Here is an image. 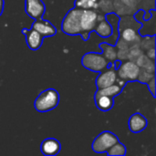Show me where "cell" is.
<instances>
[{
    "label": "cell",
    "instance_id": "7a4b0ae2",
    "mask_svg": "<svg viewBox=\"0 0 156 156\" xmlns=\"http://www.w3.org/2000/svg\"><path fill=\"white\" fill-rule=\"evenodd\" d=\"M59 102V94L55 89H47L39 93L34 102L38 112H47L55 109Z\"/></svg>",
    "mask_w": 156,
    "mask_h": 156
},
{
    "label": "cell",
    "instance_id": "44dd1931",
    "mask_svg": "<svg viewBox=\"0 0 156 156\" xmlns=\"http://www.w3.org/2000/svg\"><path fill=\"white\" fill-rule=\"evenodd\" d=\"M147 56L152 60H154V48H149V50L147 51Z\"/></svg>",
    "mask_w": 156,
    "mask_h": 156
},
{
    "label": "cell",
    "instance_id": "30bf717a",
    "mask_svg": "<svg viewBox=\"0 0 156 156\" xmlns=\"http://www.w3.org/2000/svg\"><path fill=\"white\" fill-rule=\"evenodd\" d=\"M61 149L60 143L55 138H47L40 144V151L46 156L57 155Z\"/></svg>",
    "mask_w": 156,
    "mask_h": 156
},
{
    "label": "cell",
    "instance_id": "277c9868",
    "mask_svg": "<svg viewBox=\"0 0 156 156\" xmlns=\"http://www.w3.org/2000/svg\"><path fill=\"white\" fill-rule=\"evenodd\" d=\"M117 142H119V139L113 133L110 131H104L93 140L91 149L97 154L106 153Z\"/></svg>",
    "mask_w": 156,
    "mask_h": 156
},
{
    "label": "cell",
    "instance_id": "6da1fadb",
    "mask_svg": "<svg viewBox=\"0 0 156 156\" xmlns=\"http://www.w3.org/2000/svg\"><path fill=\"white\" fill-rule=\"evenodd\" d=\"M99 17L94 9L74 7L65 16L62 21V30L67 35H80L84 40H88L90 32L94 30Z\"/></svg>",
    "mask_w": 156,
    "mask_h": 156
},
{
    "label": "cell",
    "instance_id": "7402d4cb",
    "mask_svg": "<svg viewBox=\"0 0 156 156\" xmlns=\"http://www.w3.org/2000/svg\"><path fill=\"white\" fill-rule=\"evenodd\" d=\"M5 2H4V0H0V16L2 15V13H3V11H4V4Z\"/></svg>",
    "mask_w": 156,
    "mask_h": 156
},
{
    "label": "cell",
    "instance_id": "7c38bea8",
    "mask_svg": "<svg viewBox=\"0 0 156 156\" xmlns=\"http://www.w3.org/2000/svg\"><path fill=\"white\" fill-rule=\"evenodd\" d=\"M95 32L101 37H109L112 34V27L109 24V22L103 18V17H99V21L94 28Z\"/></svg>",
    "mask_w": 156,
    "mask_h": 156
},
{
    "label": "cell",
    "instance_id": "5b68a950",
    "mask_svg": "<svg viewBox=\"0 0 156 156\" xmlns=\"http://www.w3.org/2000/svg\"><path fill=\"white\" fill-rule=\"evenodd\" d=\"M116 73L118 79L123 81H133L137 80L141 68L133 60L121 62L120 66L116 68Z\"/></svg>",
    "mask_w": 156,
    "mask_h": 156
},
{
    "label": "cell",
    "instance_id": "ac0fdd59",
    "mask_svg": "<svg viewBox=\"0 0 156 156\" xmlns=\"http://www.w3.org/2000/svg\"><path fill=\"white\" fill-rule=\"evenodd\" d=\"M121 37L126 42H133L136 39H138V37L136 35L135 30L133 28H131V27L124 28L121 33Z\"/></svg>",
    "mask_w": 156,
    "mask_h": 156
},
{
    "label": "cell",
    "instance_id": "3957f363",
    "mask_svg": "<svg viewBox=\"0 0 156 156\" xmlns=\"http://www.w3.org/2000/svg\"><path fill=\"white\" fill-rule=\"evenodd\" d=\"M81 64L87 69L101 72L109 67L110 62L103 57L102 54L96 52H88L81 58Z\"/></svg>",
    "mask_w": 156,
    "mask_h": 156
},
{
    "label": "cell",
    "instance_id": "4fadbf2b",
    "mask_svg": "<svg viewBox=\"0 0 156 156\" xmlns=\"http://www.w3.org/2000/svg\"><path fill=\"white\" fill-rule=\"evenodd\" d=\"M95 104L100 111L108 112L113 107L114 101L112 97H109V96H104V95L95 96Z\"/></svg>",
    "mask_w": 156,
    "mask_h": 156
},
{
    "label": "cell",
    "instance_id": "ffe728a7",
    "mask_svg": "<svg viewBox=\"0 0 156 156\" xmlns=\"http://www.w3.org/2000/svg\"><path fill=\"white\" fill-rule=\"evenodd\" d=\"M155 79H154V78H152L148 82H147V84H148V87H149V90H150V91L152 92V94H153V96L154 97L155 96V93H154V86H155Z\"/></svg>",
    "mask_w": 156,
    "mask_h": 156
},
{
    "label": "cell",
    "instance_id": "e0dca14e",
    "mask_svg": "<svg viewBox=\"0 0 156 156\" xmlns=\"http://www.w3.org/2000/svg\"><path fill=\"white\" fill-rule=\"evenodd\" d=\"M98 6V0H76L75 7L81 9H95Z\"/></svg>",
    "mask_w": 156,
    "mask_h": 156
},
{
    "label": "cell",
    "instance_id": "9c48e42d",
    "mask_svg": "<svg viewBox=\"0 0 156 156\" xmlns=\"http://www.w3.org/2000/svg\"><path fill=\"white\" fill-rule=\"evenodd\" d=\"M147 120L146 118L139 113H133L128 121V126H129V130L133 133H138L143 132L146 127H147Z\"/></svg>",
    "mask_w": 156,
    "mask_h": 156
},
{
    "label": "cell",
    "instance_id": "2e32d148",
    "mask_svg": "<svg viewBox=\"0 0 156 156\" xmlns=\"http://www.w3.org/2000/svg\"><path fill=\"white\" fill-rule=\"evenodd\" d=\"M106 153L109 156H123L126 154V147L122 143L117 142Z\"/></svg>",
    "mask_w": 156,
    "mask_h": 156
},
{
    "label": "cell",
    "instance_id": "d6986e66",
    "mask_svg": "<svg viewBox=\"0 0 156 156\" xmlns=\"http://www.w3.org/2000/svg\"><path fill=\"white\" fill-rule=\"evenodd\" d=\"M154 77V73H151V72H148L147 70L142 69L140 70V73H139V76H138V80L142 83H147L152 78Z\"/></svg>",
    "mask_w": 156,
    "mask_h": 156
},
{
    "label": "cell",
    "instance_id": "8fae6325",
    "mask_svg": "<svg viewBox=\"0 0 156 156\" xmlns=\"http://www.w3.org/2000/svg\"><path fill=\"white\" fill-rule=\"evenodd\" d=\"M32 28L37 30L41 36L43 37H52L56 35L57 29L56 27L48 20H42L40 19H35Z\"/></svg>",
    "mask_w": 156,
    "mask_h": 156
},
{
    "label": "cell",
    "instance_id": "52a82bcc",
    "mask_svg": "<svg viewBox=\"0 0 156 156\" xmlns=\"http://www.w3.org/2000/svg\"><path fill=\"white\" fill-rule=\"evenodd\" d=\"M46 6L42 0H26L25 11L28 16L34 19L42 18L45 13Z\"/></svg>",
    "mask_w": 156,
    "mask_h": 156
},
{
    "label": "cell",
    "instance_id": "ba28073f",
    "mask_svg": "<svg viewBox=\"0 0 156 156\" xmlns=\"http://www.w3.org/2000/svg\"><path fill=\"white\" fill-rule=\"evenodd\" d=\"M22 33L26 36V43L31 50H37L43 43V36H41L34 28L22 29Z\"/></svg>",
    "mask_w": 156,
    "mask_h": 156
},
{
    "label": "cell",
    "instance_id": "8992f818",
    "mask_svg": "<svg viewBox=\"0 0 156 156\" xmlns=\"http://www.w3.org/2000/svg\"><path fill=\"white\" fill-rule=\"evenodd\" d=\"M117 78L115 67L106 68L104 70L101 71V74L97 77L95 83L98 89H102L116 83Z\"/></svg>",
    "mask_w": 156,
    "mask_h": 156
},
{
    "label": "cell",
    "instance_id": "5bb4252c",
    "mask_svg": "<svg viewBox=\"0 0 156 156\" xmlns=\"http://www.w3.org/2000/svg\"><path fill=\"white\" fill-rule=\"evenodd\" d=\"M122 87H121L119 84H112L111 86L102 88V89H98V90L95 93V96H101V95H104V96H109V97H115L117 95H119L122 92Z\"/></svg>",
    "mask_w": 156,
    "mask_h": 156
},
{
    "label": "cell",
    "instance_id": "9a60e30c",
    "mask_svg": "<svg viewBox=\"0 0 156 156\" xmlns=\"http://www.w3.org/2000/svg\"><path fill=\"white\" fill-rule=\"evenodd\" d=\"M101 48L103 50V57L109 61V62H115L118 57V53L116 51L115 47L108 45L106 43H101L100 45Z\"/></svg>",
    "mask_w": 156,
    "mask_h": 156
}]
</instances>
